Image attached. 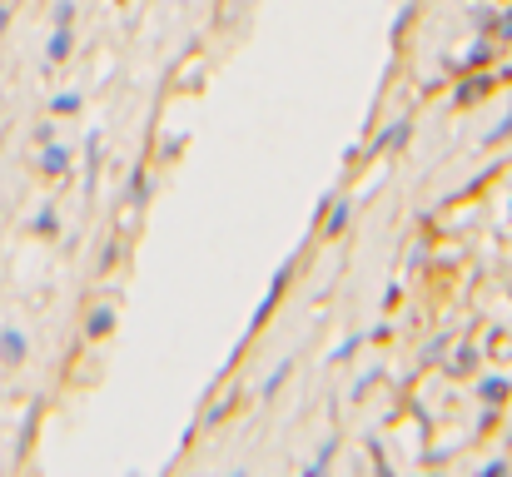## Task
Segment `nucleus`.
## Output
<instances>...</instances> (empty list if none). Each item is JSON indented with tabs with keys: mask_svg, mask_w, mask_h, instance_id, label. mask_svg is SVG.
Returning a JSON list of instances; mask_svg holds the SVG:
<instances>
[{
	"mask_svg": "<svg viewBox=\"0 0 512 477\" xmlns=\"http://www.w3.org/2000/svg\"><path fill=\"white\" fill-rule=\"evenodd\" d=\"M65 164H70V155H65L60 145H50V150H45V174H65Z\"/></svg>",
	"mask_w": 512,
	"mask_h": 477,
	"instance_id": "nucleus-2",
	"label": "nucleus"
},
{
	"mask_svg": "<svg viewBox=\"0 0 512 477\" xmlns=\"http://www.w3.org/2000/svg\"><path fill=\"white\" fill-rule=\"evenodd\" d=\"M105 328H110V314H105V309H100V314L90 318V333H105Z\"/></svg>",
	"mask_w": 512,
	"mask_h": 477,
	"instance_id": "nucleus-4",
	"label": "nucleus"
},
{
	"mask_svg": "<svg viewBox=\"0 0 512 477\" xmlns=\"http://www.w3.org/2000/svg\"><path fill=\"white\" fill-rule=\"evenodd\" d=\"M5 20H10V10H5V5H0V30H5Z\"/></svg>",
	"mask_w": 512,
	"mask_h": 477,
	"instance_id": "nucleus-5",
	"label": "nucleus"
},
{
	"mask_svg": "<svg viewBox=\"0 0 512 477\" xmlns=\"http://www.w3.org/2000/svg\"><path fill=\"white\" fill-rule=\"evenodd\" d=\"M65 50H70V30H65V25H60V30H55V40H50V50H45V55H50V60H65Z\"/></svg>",
	"mask_w": 512,
	"mask_h": 477,
	"instance_id": "nucleus-3",
	"label": "nucleus"
},
{
	"mask_svg": "<svg viewBox=\"0 0 512 477\" xmlns=\"http://www.w3.org/2000/svg\"><path fill=\"white\" fill-rule=\"evenodd\" d=\"M0 358H5V363H20V358H25V333H20V328H5V333H0Z\"/></svg>",
	"mask_w": 512,
	"mask_h": 477,
	"instance_id": "nucleus-1",
	"label": "nucleus"
}]
</instances>
